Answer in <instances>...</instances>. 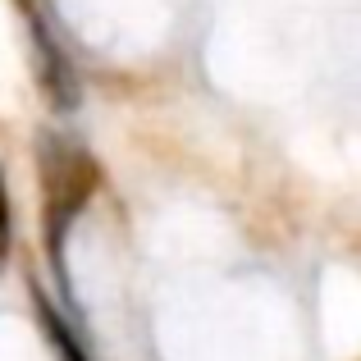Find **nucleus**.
I'll return each mask as SVG.
<instances>
[{
	"instance_id": "obj_1",
	"label": "nucleus",
	"mask_w": 361,
	"mask_h": 361,
	"mask_svg": "<svg viewBox=\"0 0 361 361\" xmlns=\"http://www.w3.org/2000/svg\"><path fill=\"white\" fill-rule=\"evenodd\" d=\"M101 174L92 165L87 151L69 147L64 137H42V188H46V243L51 256H60V238L78 211L87 206V197L97 192Z\"/></svg>"
},
{
	"instance_id": "obj_2",
	"label": "nucleus",
	"mask_w": 361,
	"mask_h": 361,
	"mask_svg": "<svg viewBox=\"0 0 361 361\" xmlns=\"http://www.w3.org/2000/svg\"><path fill=\"white\" fill-rule=\"evenodd\" d=\"M9 238H14V215H9V188H5V169H0V265L9 256Z\"/></svg>"
}]
</instances>
